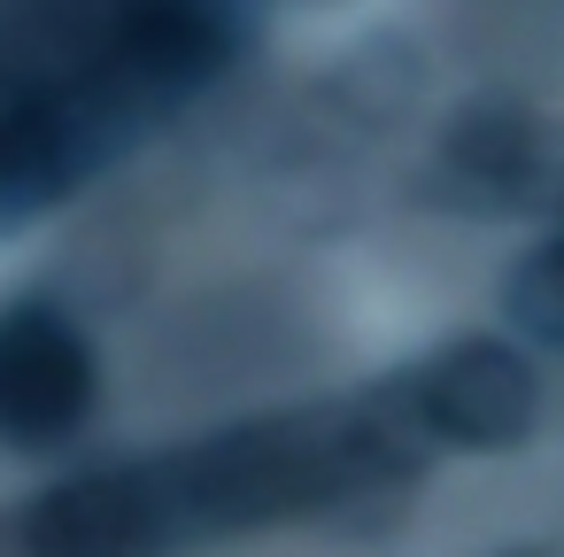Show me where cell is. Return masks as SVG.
I'll use <instances>...</instances> for the list:
<instances>
[{"instance_id": "2", "label": "cell", "mask_w": 564, "mask_h": 557, "mask_svg": "<svg viewBox=\"0 0 564 557\" xmlns=\"http://www.w3.org/2000/svg\"><path fill=\"white\" fill-rule=\"evenodd\" d=\"M394 387L425 449H510L541 418V379L518 356V341H448Z\"/></svg>"}, {"instance_id": "1", "label": "cell", "mask_w": 564, "mask_h": 557, "mask_svg": "<svg viewBox=\"0 0 564 557\" xmlns=\"http://www.w3.org/2000/svg\"><path fill=\"white\" fill-rule=\"evenodd\" d=\"M425 457L433 449L410 426L402 387L387 379L348 403L279 410L163 457L78 472L24 511V557H178L240 526L317 518L356 495H387L417 480Z\"/></svg>"}, {"instance_id": "3", "label": "cell", "mask_w": 564, "mask_h": 557, "mask_svg": "<svg viewBox=\"0 0 564 557\" xmlns=\"http://www.w3.org/2000/svg\"><path fill=\"white\" fill-rule=\"evenodd\" d=\"M94 349L55 302H9L0 310V441L9 449H55L94 418Z\"/></svg>"}, {"instance_id": "5", "label": "cell", "mask_w": 564, "mask_h": 557, "mask_svg": "<svg viewBox=\"0 0 564 557\" xmlns=\"http://www.w3.org/2000/svg\"><path fill=\"white\" fill-rule=\"evenodd\" d=\"M502 557H556V549H502Z\"/></svg>"}, {"instance_id": "4", "label": "cell", "mask_w": 564, "mask_h": 557, "mask_svg": "<svg viewBox=\"0 0 564 557\" xmlns=\"http://www.w3.org/2000/svg\"><path fill=\"white\" fill-rule=\"evenodd\" d=\"M502 318H510L518 341L564 349V233L541 240V248H525V256L510 264V279H502Z\"/></svg>"}]
</instances>
